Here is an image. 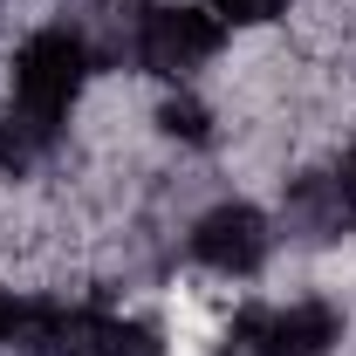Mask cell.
<instances>
[{
    "mask_svg": "<svg viewBox=\"0 0 356 356\" xmlns=\"http://www.w3.org/2000/svg\"><path fill=\"white\" fill-rule=\"evenodd\" d=\"M83 76H89L83 35L42 28V35H28L21 55H14V103L35 110V117H48V124H62L69 103H76V89H83Z\"/></svg>",
    "mask_w": 356,
    "mask_h": 356,
    "instance_id": "6da1fadb",
    "label": "cell"
},
{
    "mask_svg": "<svg viewBox=\"0 0 356 356\" xmlns=\"http://www.w3.org/2000/svg\"><path fill=\"white\" fill-rule=\"evenodd\" d=\"M21 343L35 356H158V343L96 309H62V302H35L21 322Z\"/></svg>",
    "mask_w": 356,
    "mask_h": 356,
    "instance_id": "7a4b0ae2",
    "label": "cell"
},
{
    "mask_svg": "<svg viewBox=\"0 0 356 356\" xmlns=\"http://www.w3.org/2000/svg\"><path fill=\"white\" fill-rule=\"evenodd\" d=\"M220 42H226V28L206 7H158L144 21V35H137V62L158 69V76H185L206 55H220Z\"/></svg>",
    "mask_w": 356,
    "mask_h": 356,
    "instance_id": "3957f363",
    "label": "cell"
},
{
    "mask_svg": "<svg viewBox=\"0 0 356 356\" xmlns=\"http://www.w3.org/2000/svg\"><path fill=\"white\" fill-rule=\"evenodd\" d=\"M165 131L185 137V144H199V137H206V110H199L192 96H178V103H165Z\"/></svg>",
    "mask_w": 356,
    "mask_h": 356,
    "instance_id": "52a82bcc",
    "label": "cell"
},
{
    "mask_svg": "<svg viewBox=\"0 0 356 356\" xmlns=\"http://www.w3.org/2000/svg\"><path fill=\"white\" fill-rule=\"evenodd\" d=\"M240 343L254 356H329L336 309L329 302H295L281 315H240Z\"/></svg>",
    "mask_w": 356,
    "mask_h": 356,
    "instance_id": "277c9868",
    "label": "cell"
},
{
    "mask_svg": "<svg viewBox=\"0 0 356 356\" xmlns=\"http://www.w3.org/2000/svg\"><path fill=\"white\" fill-rule=\"evenodd\" d=\"M343 192L356 199V151H350V165H343Z\"/></svg>",
    "mask_w": 356,
    "mask_h": 356,
    "instance_id": "30bf717a",
    "label": "cell"
},
{
    "mask_svg": "<svg viewBox=\"0 0 356 356\" xmlns=\"http://www.w3.org/2000/svg\"><path fill=\"white\" fill-rule=\"evenodd\" d=\"M288 0H220V14H233V21H274Z\"/></svg>",
    "mask_w": 356,
    "mask_h": 356,
    "instance_id": "ba28073f",
    "label": "cell"
},
{
    "mask_svg": "<svg viewBox=\"0 0 356 356\" xmlns=\"http://www.w3.org/2000/svg\"><path fill=\"white\" fill-rule=\"evenodd\" d=\"M192 254L206 267H220V274H254V267L267 261V220L254 206H220V213L199 220Z\"/></svg>",
    "mask_w": 356,
    "mask_h": 356,
    "instance_id": "5b68a950",
    "label": "cell"
},
{
    "mask_svg": "<svg viewBox=\"0 0 356 356\" xmlns=\"http://www.w3.org/2000/svg\"><path fill=\"white\" fill-rule=\"evenodd\" d=\"M55 131H62V124H48V117L21 110V103L0 110V165H7V172H28L48 144H55Z\"/></svg>",
    "mask_w": 356,
    "mask_h": 356,
    "instance_id": "8992f818",
    "label": "cell"
},
{
    "mask_svg": "<svg viewBox=\"0 0 356 356\" xmlns=\"http://www.w3.org/2000/svg\"><path fill=\"white\" fill-rule=\"evenodd\" d=\"M21 322H28V302H14L0 288V343H21Z\"/></svg>",
    "mask_w": 356,
    "mask_h": 356,
    "instance_id": "9c48e42d",
    "label": "cell"
}]
</instances>
